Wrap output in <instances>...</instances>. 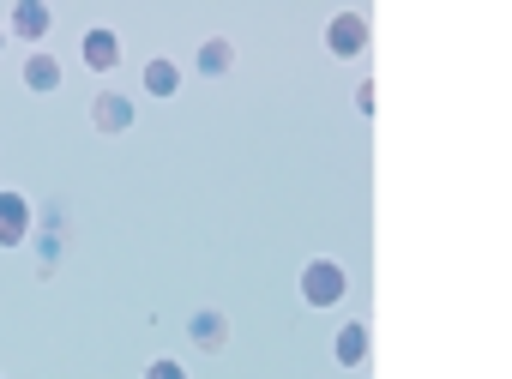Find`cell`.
<instances>
[{"label": "cell", "instance_id": "obj_2", "mask_svg": "<svg viewBox=\"0 0 512 379\" xmlns=\"http://www.w3.org/2000/svg\"><path fill=\"white\" fill-rule=\"evenodd\" d=\"M326 49H332L338 61H356V55L368 49V19H362V13H332V25H326Z\"/></svg>", "mask_w": 512, "mask_h": 379}, {"label": "cell", "instance_id": "obj_6", "mask_svg": "<svg viewBox=\"0 0 512 379\" xmlns=\"http://www.w3.org/2000/svg\"><path fill=\"white\" fill-rule=\"evenodd\" d=\"M85 67L91 73H115L121 67V37L115 31H85Z\"/></svg>", "mask_w": 512, "mask_h": 379}, {"label": "cell", "instance_id": "obj_4", "mask_svg": "<svg viewBox=\"0 0 512 379\" xmlns=\"http://www.w3.org/2000/svg\"><path fill=\"white\" fill-rule=\"evenodd\" d=\"M91 121H97V133H127V127H133V103H127L121 91H103V97L91 103Z\"/></svg>", "mask_w": 512, "mask_h": 379}, {"label": "cell", "instance_id": "obj_1", "mask_svg": "<svg viewBox=\"0 0 512 379\" xmlns=\"http://www.w3.org/2000/svg\"><path fill=\"white\" fill-rule=\"evenodd\" d=\"M344 289H350V277H344L338 259H308V265H302V301H308V307H338Z\"/></svg>", "mask_w": 512, "mask_h": 379}, {"label": "cell", "instance_id": "obj_7", "mask_svg": "<svg viewBox=\"0 0 512 379\" xmlns=\"http://www.w3.org/2000/svg\"><path fill=\"white\" fill-rule=\"evenodd\" d=\"M25 85H31V91H43V97H49V91H61V61H55L49 49H31V55H25Z\"/></svg>", "mask_w": 512, "mask_h": 379}, {"label": "cell", "instance_id": "obj_9", "mask_svg": "<svg viewBox=\"0 0 512 379\" xmlns=\"http://www.w3.org/2000/svg\"><path fill=\"white\" fill-rule=\"evenodd\" d=\"M332 355H338L344 367H362V361H368V325H362V319L338 325V343H332Z\"/></svg>", "mask_w": 512, "mask_h": 379}, {"label": "cell", "instance_id": "obj_13", "mask_svg": "<svg viewBox=\"0 0 512 379\" xmlns=\"http://www.w3.org/2000/svg\"><path fill=\"white\" fill-rule=\"evenodd\" d=\"M0 49H7V31H0Z\"/></svg>", "mask_w": 512, "mask_h": 379}, {"label": "cell", "instance_id": "obj_3", "mask_svg": "<svg viewBox=\"0 0 512 379\" xmlns=\"http://www.w3.org/2000/svg\"><path fill=\"white\" fill-rule=\"evenodd\" d=\"M31 217H37V211H31L25 193H13V187L0 193V247H25V241H31Z\"/></svg>", "mask_w": 512, "mask_h": 379}, {"label": "cell", "instance_id": "obj_11", "mask_svg": "<svg viewBox=\"0 0 512 379\" xmlns=\"http://www.w3.org/2000/svg\"><path fill=\"white\" fill-rule=\"evenodd\" d=\"M229 67H235V49H229L223 37H211V43L199 49V73H211V79H217V73H229Z\"/></svg>", "mask_w": 512, "mask_h": 379}, {"label": "cell", "instance_id": "obj_8", "mask_svg": "<svg viewBox=\"0 0 512 379\" xmlns=\"http://www.w3.org/2000/svg\"><path fill=\"white\" fill-rule=\"evenodd\" d=\"M139 85H145L151 97H175V91H181V67H175L169 55H151L145 73H139Z\"/></svg>", "mask_w": 512, "mask_h": 379}, {"label": "cell", "instance_id": "obj_12", "mask_svg": "<svg viewBox=\"0 0 512 379\" xmlns=\"http://www.w3.org/2000/svg\"><path fill=\"white\" fill-rule=\"evenodd\" d=\"M145 379H187V367H181L175 355H157V361L145 367Z\"/></svg>", "mask_w": 512, "mask_h": 379}, {"label": "cell", "instance_id": "obj_10", "mask_svg": "<svg viewBox=\"0 0 512 379\" xmlns=\"http://www.w3.org/2000/svg\"><path fill=\"white\" fill-rule=\"evenodd\" d=\"M193 343H199V349H223V343H229V319L211 313V307H199V313H193Z\"/></svg>", "mask_w": 512, "mask_h": 379}, {"label": "cell", "instance_id": "obj_5", "mask_svg": "<svg viewBox=\"0 0 512 379\" xmlns=\"http://www.w3.org/2000/svg\"><path fill=\"white\" fill-rule=\"evenodd\" d=\"M49 25H55V13H49V7H37V0H25V7H13V37H25L31 49H43Z\"/></svg>", "mask_w": 512, "mask_h": 379}]
</instances>
